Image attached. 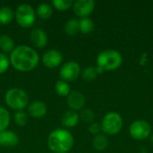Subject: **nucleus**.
Returning <instances> with one entry per match:
<instances>
[{
  "instance_id": "nucleus-26",
  "label": "nucleus",
  "mask_w": 153,
  "mask_h": 153,
  "mask_svg": "<svg viewBox=\"0 0 153 153\" xmlns=\"http://www.w3.org/2000/svg\"><path fill=\"white\" fill-rule=\"evenodd\" d=\"M79 117L84 123L91 124V123H93V121L95 119V114H94V112L92 110H91L89 108H85V109L82 110V112L80 113Z\"/></svg>"
},
{
  "instance_id": "nucleus-14",
  "label": "nucleus",
  "mask_w": 153,
  "mask_h": 153,
  "mask_svg": "<svg viewBox=\"0 0 153 153\" xmlns=\"http://www.w3.org/2000/svg\"><path fill=\"white\" fill-rule=\"evenodd\" d=\"M19 143L17 134L12 131L4 130L0 132V145L4 147H14Z\"/></svg>"
},
{
  "instance_id": "nucleus-24",
  "label": "nucleus",
  "mask_w": 153,
  "mask_h": 153,
  "mask_svg": "<svg viewBox=\"0 0 153 153\" xmlns=\"http://www.w3.org/2000/svg\"><path fill=\"white\" fill-rule=\"evenodd\" d=\"M10 124V114L3 107H0V132L6 130Z\"/></svg>"
},
{
  "instance_id": "nucleus-21",
  "label": "nucleus",
  "mask_w": 153,
  "mask_h": 153,
  "mask_svg": "<svg viewBox=\"0 0 153 153\" xmlns=\"http://www.w3.org/2000/svg\"><path fill=\"white\" fill-rule=\"evenodd\" d=\"M55 91L57 95L61 97H65V96H68L69 93L71 92V88L68 82L63 80H58L55 84Z\"/></svg>"
},
{
  "instance_id": "nucleus-29",
  "label": "nucleus",
  "mask_w": 153,
  "mask_h": 153,
  "mask_svg": "<svg viewBox=\"0 0 153 153\" xmlns=\"http://www.w3.org/2000/svg\"><path fill=\"white\" fill-rule=\"evenodd\" d=\"M101 131V126L98 123H91L89 126V132L91 134L97 135L100 133Z\"/></svg>"
},
{
  "instance_id": "nucleus-5",
  "label": "nucleus",
  "mask_w": 153,
  "mask_h": 153,
  "mask_svg": "<svg viewBox=\"0 0 153 153\" xmlns=\"http://www.w3.org/2000/svg\"><path fill=\"white\" fill-rule=\"evenodd\" d=\"M100 126L105 135H116L123 127V119L119 113L111 111L105 115Z\"/></svg>"
},
{
  "instance_id": "nucleus-1",
  "label": "nucleus",
  "mask_w": 153,
  "mask_h": 153,
  "mask_svg": "<svg viewBox=\"0 0 153 153\" xmlns=\"http://www.w3.org/2000/svg\"><path fill=\"white\" fill-rule=\"evenodd\" d=\"M9 59L10 64L17 71L29 72L38 65L39 56L34 48L27 45H20L11 52Z\"/></svg>"
},
{
  "instance_id": "nucleus-13",
  "label": "nucleus",
  "mask_w": 153,
  "mask_h": 153,
  "mask_svg": "<svg viewBox=\"0 0 153 153\" xmlns=\"http://www.w3.org/2000/svg\"><path fill=\"white\" fill-rule=\"evenodd\" d=\"M48 111L47 106L40 100H34L28 106V112L32 117L39 118L46 115Z\"/></svg>"
},
{
  "instance_id": "nucleus-22",
  "label": "nucleus",
  "mask_w": 153,
  "mask_h": 153,
  "mask_svg": "<svg viewBox=\"0 0 153 153\" xmlns=\"http://www.w3.org/2000/svg\"><path fill=\"white\" fill-rule=\"evenodd\" d=\"M99 74H100L98 72L97 66H87L82 72V77L86 82L94 81Z\"/></svg>"
},
{
  "instance_id": "nucleus-4",
  "label": "nucleus",
  "mask_w": 153,
  "mask_h": 153,
  "mask_svg": "<svg viewBox=\"0 0 153 153\" xmlns=\"http://www.w3.org/2000/svg\"><path fill=\"white\" fill-rule=\"evenodd\" d=\"M5 103L9 108L16 111L23 110L29 104V96L25 91L20 88H12L5 92Z\"/></svg>"
},
{
  "instance_id": "nucleus-15",
  "label": "nucleus",
  "mask_w": 153,
  "mask_h": 153,
  "mask_svg": "<svg viewBox=\"0 0 153 153\" xmlns=\"http://www.w3.org/2000/svg\"><path fill=\"white\" fill-rule=\"evenodd\" d=\"M79 119H80L79 115L75 111L69 110L64 114L62 117V125L65 127L72 128V127H74L78 124Z\"/></svg>"
},
{
  "instance_id": "nucleus-17",
  "label": "nucleus",
  "mask_w": 153,
  "mask_h": 153,
  "mask_svg": "<svg viewBox=\"0 0 153 153\" xmlns=\"http://www.w3.org/2000/svg\"><path fill=\"white\" fill-rule=\"evenodd\" d=\"M93 147L98 152L105 151L108 146V140L104 134H99L94 136L92 141Z\"/></svg>"
},
{
  "instance_id": "nucleus-27",
  "label": "nucleus",
  "mask_w": 153,
  "mask_h": 153,
  "mask_svg": "<svg viewBox=\"0 0 153 153\" xmlns=\"http://www.w3.org/2000/svg\"><path fill=\"white\" fill-rule=\"evenodd\" d=\"M13 119H14V122L16 125L22 126L26 125L27 120H28V116L23 110H19V111L15 112V114L13 116Z\"/></svg>"
},
{
  "instance_id": "nucleus-30",
  "label": "nucleus",
  "mask_w": 153,
  "mask_h": 153,
  "mask_svg": "<svg viewBox=\"0 0 153 153\" xmlns=\"http://www.w3.org/2000/svg\"><path fill=\"white\" fill-rule=\"evenodd\" d=\"M150 140H151V143L153 144V134L150 136Z\"/></svg>"
},
{
  "instance_id": "nucleus-20",
  "label": "nucleus",
  "mask_w": 153,
  "mask_h": 153,
  "mask_svg": "<svg viewBox=\"0 0 153 153\" xmlns=\"http://www.w3.org/2000/svg\"><path fill=\"white\" fill-rule=\"evenodd\" d=\"M36 13H37L38 16L40 17L41 19H48L52 15L53 9L49 4L42 3V4H39V6L37 7Z\"/></svg>"
},
{
  "instance_id": "nucleus-16",
  "label": "nucleus",
  "mask_w": 153,
  "mask_h": 153,
  "mask_svg": "<svg viewBox=\"0 0 153 153\" xmlns=\"http://www.w3.org/2000/svg\"><path fill=\"white\" fill-rule=\"evenodd\" d=\"M15 48L14 40L6 34H3L0 36V49L4 53H10Z\"/></svg>"
},
{
  "instance_id": "nucleus-28",
  "label": "nucleus",
  "mask_w": 153,
  "mask_h": 153,
  "mask_svg": "<svg viewBox=\"0 0 153 153\" xmlns=\"http://www.w3.org/2000/svg\"><path fill=\"white\" fill-rule=\"evenodd\" d=\"M10 65V59L4 53H0V74L5 73Z\"/></svg>"
},
{
  "instance_id": "nucleus-7",
  "label": "nucleus",
  "mask_w": 153,
  "mask_h": 153,
  "mask_svg": "<svg viewBox=\"0 0 153 153\" xmlns=\"http://www.w3.org/2000/svg\"><path fill=\"white\" fill-rule=\"evenodd\" d=\"M151 133H152V127L150 124L143 119H138L134 121L129 127L130 135L137 141L146 140L148 137L151 136Z\"/></svg>"
},
{
  "instance_id": "nucleus-3",
  "label": "nucleus",
  "mask_w": 153,
  "mask_h": 153,
  "mask_svg": "<svg viewBox=\"0 0 153 153\" xmlns=\"http://www.w3.org/2000/svg\"><path fill=\"white\" fill-rule=\"evenodd\" d=\"M123 57L121 54L115 49H107L100 52L97 57V69L99 74L104 72L115 71L121 66Z\"/></svg>"
},
{
  "instance_id": "nucleus-6",
  "label": "nucleus",
  "mask_w": 153,
  "mask_h": 153,
  "mask_svg": "<svg viewBox=\"0 0 153 153\" xmlns=\"http://www.w3.org/2000/svg\"><path fill=\"white\" fill-rule=\"evenodd\" d=\"M16 22L22 28H30L35 22L36 13L34 8L29 4H21L15 10Z\"/></svg>"
},
{
  "instance_id": "nucleus-11",
  "label": "nucleus",
  "mask_w": 153,
  "mask_h": 153,
  "mask_svg": "<svg viewBox=\"0 0 153 153\" xmlns=\"http://www.w3.org/2000/svg\"><path fill=\"white\" fill-rule=\"evenodd\" d=\"M67 104L71 110L76 112L84 108L86 104V99L81 91H73L67 96Z\"/></svg>"
},
{
  "instance_id": "nucleus-8",
  "label": "nucleus",
  "mask_w": 153,
  "mask_h": 153,
  "mask_svg": "<svg viewBox=\"0 0 153 153\" xmlns=\"http://www.w3.org/2000/svg\"><path fill=\"white\" fill-rule=\"evenodd\" d=\"M81 74V66L75 61H69L64 64L59 71L61 80L68 82L75 81Z\"/></svg>"
},
{
  "instance_id": "nucleus-19",
  "label": "nucleus",
  "mask_w": 153,
  "mask_h": 153,
  "mask_svg": "<svg viewBox=\"0 0 153 153\" xmlns=\"http://www.w3.org/2000/svg\"><path fill=\"white\" fill-rule=\"evenodd\" d=\"M14 17V13L9 6L0 7V24H8L10 23Z\"/></svg>"
},
{
  "instance_id": "nucleus-2",
  "label": "nucleus",
  "mask_w": 153,
  "mask_h": 153,
  "mask_svg": "<svg viewBox=\"0 0 153 153\" xmlns=\"http://www.w3.org/2000/svg\"><path fill=\"white\" fill-rule=\"evenodd\" d=\"M74 136L66 129L53 130L48 137V147L54 153H67L74 146Z\"/></svg>"
},
{
  "instance_id": "nucleus-10",
  "label": "nucleus",
  "mask_w": 153,
  "mask_h": 153,
  "mask_svg": "<svg viewBox=\"0 0 153 153\" xmlns=\"http://www.w3.org/2000/svg\"><path fill=\"white\" fill-rule=\"evenodd\" d=\"M63 62V55L57 49H48L42 56V63L48 68H55L59 66Z\"/></svg>"
},
{
  "instance_id": "nucleus-12",
  "label": "nucleus",
  "mask_w": 153,
  "mask_h": 153,
  "mask_svg": "<svg viewBox=\"0 0 153 153\" xmlns=\"http://www.w3.org/2000/svg\"><path fill=\"white\" fill-rule=\"evenodd\" d=\"M30 40H31L32 44L38 48H42L46 47V45L48 43L47 33L39 28L33 29L30 31Z\"/></svg>"
},
{
  "instance_id": "nucleus-18",
  "label": "nucleus",
  "mask_w": 153,
  "mask_h": 153,
  "mask_svg": "<svg viewBox=\"0 0 153 153\" xmlns=\"http://www.w3.org/2000/svg\"><path fill=\"white\" fill-rule=\"evenodd\" d=\"M65 32L67 35L70 36H74L80 31V24H79V20L75 18H71L69 19L65 24Z\"/></svg>"
},
{
  "instance_id": "nucleus-23",
  "label": "nucleus",
  "mask_w": 153,
  "mask_h": 153,
  "mask_svg": "<svg viewBox=\"0 0 153 153\" xmlns=\"http://www.w3.org/2000/svg\"><path fill=\"white\" fill-rule=\"evenodd\" d=\"M79 24H80V31L83 34H89L94 29V22L90 17L82 18L79 21Z\"/></svg>"
},
{
  "instance_id": "nucleus-25",
  "label": "nucleus",
  "mask_w": 153,
  "mask_h": 153,
  "mask_svg": "<svg viewBox=\"0 0 153 153\" xmlns=\"http://www.w3.org/2000/svg\"><path fill=\"white\" fill-rule=\"evenodd\" d=\"M74 2L72 0H53L52 5L59 11H65L68 10L73 6Z\"/></svg>"
},
{
  "instance_id": "nucleus-9",
  "label": "nucleus",
  "mask_w": 153,
  "mask_h": 153,
  "mask_svg": "<svg viewBox=\"0 0 153 153\" xmlns=\"http://www.w3.org/2000/svg\"><path fill=\"white\" fill-rule=\"evenodd\" d=\"M95 8V2L93 0H76L73 4V10L74 13L82 18L89 17Z\"/></svg>"
}]
</instances>
